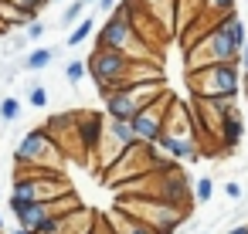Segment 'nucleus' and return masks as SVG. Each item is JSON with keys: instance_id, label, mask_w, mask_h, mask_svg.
I'll return each mask as SVG.
<instances>
[{"instance_id": "obj_1", "label": "nucleus", "mask_w": 248, "mask_h": 234, "mask_svg": "<svg viewBox=\"0 0 248 234\" xmlns=\"http://www.w3.org/2000/svg\"><path fill=\"white\" fill-rule=\"evenodd\" d=\"M116 210L146 224L153 234H177V227L190 217V210H180V207L163 204L156 197H119V193H116Z\"/></svg>"}, {"instance_id": "obj_2", "label": "nucleus", "mask_w": 248, "mask_h": 234, "mask_svg": "<svg viewBox=\"0 0 248 234\" xmlns=\"http://www.w3.org/2000/svg\"><path fill=\"white\" fill-rule=\"evenodd\" d=\"M190 99H238L241 95V72L238 65H207L197 72H187Z\"/></svg>"}, {"instance_id": "obj_3", "label": "nucleus", "mask_w": 248, "mask_h": 234, "mask_svg": "<svg viewBox=\"0 0 248 234\" xmlns=\"http://www.w3.org/2000/svg\"><path fill=\"white\" fill-rule=\"evenodd\" d=\"M238 65V48L231 44V38L211 21V28L184 48V72H197V68H207V65Z\"/></svg>"}, {"instance_id": "obj_4", "label": "nucleus", "mask_w": 248, "mask_h": 234, "mask_svg": "<svg viewBox=\"0 0 248 234\" xmlns=\"http://www.w3.org/2000/svg\"><path fill=\"white\" fill-rule=\"evenodd\" d=\"M14 166H45V170H62L65 156L55 146V139L45 132V126H34L24 132V139L14 149ZM65 173V170H62Z\"/></svg>"}, {"instance_id": "obj_5", "label": "nucleus", "mask_w": 248, "mask_h": 234, "mask_svg": "<svg viewBox=\"0 0 248 234\" xmlns=\"http://www.w3.org/2000/svg\"><path fill=\"white\" fill-rule=\"evenodd\" d=\"M126 65H129V58L123 51H92V58L85 61V75H92L99 95H109L112 88H119Z\"/></svg>"}, {"instance_id": "obj_6", "label": "nucleus", "mask_w": 248, "mask_h": 234, "mask_svg": "<svg viewBox=\"0 0 248 234\" xmlns=\"http://www.w3.org/2000/svg\"><path fill=\"white\" fill-rule=\"evenodd\" d=\"M170 95H173V88H170V92H167L163 99H156L153 105L140 109V112H136V116L129 119L136 143H156V139L163 136V112H167V102H170Z\"/></svg>"}, {"instance_id": "obj_7", "label": "nucleus", "mask_w": 248, "mask_h": 234, "mask_svg": "<svg viewBox=\"0 0 248 234\" xmlns=\"http://www.w3.org/2000/svg\"><path fill=\"white\" fill-rule=\"evenodd\" d=\"M163 136H173V139H197L194 116H190V102L170 95L167 112H163Z\"/></svg>"}, {"instance_id": "obj_8", "label": "nucleus", "mask_w": 248, "mask_h": 234, "mask_svg": "<svg viewBox=\"0 0 248 234\" xmlns=\"http://www.w3.org/2000/svg\"><path fill=\"white\" fill-rule=\"evenodd\" d=\"M75 132H78V143L85 149V156H92L106 136V116L99 112H75Z\"/></svg>"}, {"instance_id": "obj_9", "label": "nucleus", "mask_w": 248, "mask_h": 234, "mask_svg": "<svg viewBox=\"0 0 248 234\" xmlns=\"http://www.w3.org/2000/svg\"><path fill=\"white\" fill-rule=\"evenodd\" d=\"M156 149L170 160V163H197L201 160V146L197 139H173V136H160Z\"/></svg>"}, {"instance_id": "obj_10", "label": "nucleus", "mask_w": 248, "mask_h": 234, "mask_svg": "<svg viewBox=\"0 0 248 234\" xmlns=\"http://www.w3.org/2000/svg\"><path fill=\"white\" fill-rule=\"evenodd\" d=\"M102 102H106V119H123V122H129V119L140 112V105L133 102V95H129L126 88H112L109 95H102Z\"/></svg>"}, {"instance_id": "obj_11", "label": "nucleus", "mask_w": 248, "mask_h": 234, "mask_svg": "<svg viewBox=\"0 0 248 234\" xmlns=\"http://www.w3.org/2000/svg\"><path fill=\"white\" fill-rule=\"evenodd\" d=\"M95 217H99V210H92V207H78V210L58 217V234H92Z\"/></svg>"}, {"instance_id": "obj_12", "label": "nucleus", "mask_w": 248, "mask_h": 234, "mask_svg": "<svg viewBox=\"0 0 248 234\" xmlns=\"http://www.w3.org/2000/svg\"><path fill=\"white\" fill-rule=\"evenodd\" d=\"M163 78H167V75H163L160 61H129V65H126V75H123V82H119V88L140 85V82H163Z\"/></svg>"}, {"instance_id": "obj_13", "label": "nucleus", "mask_w": 248, "mask_h": 234, "mask_svg": "<svg viewBox=\"0 0 248 234\" xmlns=\"http://www.w3.org/2000/svg\"><path fill=\"white\" fill-rule=\"evenodd\" d=\"M241 139H245V116H241V109L234 105V109L224 116V122H221L217 143H221V149H234Z\"/></svg>"}, {"instance_id": "obj_14", "label": "nucleus", "mask_w": 248, "mask_h": 234, "mask_svg": "<svg viewBox=\"0 0 248 234\" xmlns=\"http://www.w3.org/2000/svg\"><path fill=\"white\" fill-rule=\"evenodd\" d=\"M31 21H38L34 14H28V11H21V7H14L11 0H0V28H7V31H24Z\"/></svg>"}, {"instance_id": "obj_15", "label": "nucleus", "mask_w": 248, "mask_h": 234, "mask_svg": "<svg viewBox=\"0 0 248 234\" xmlns=\"http://www.w3.org/2000/svg\"><path fill=\"white\" fill-rule=\"evenodd\" d=\"M106 220H109L112 234H153L146 224L133 220V217H129V214H123V210H109V214H106Z\"/></svg>"}, {"instance_id": "obj_16", "label": "nucleus", "mask_w": 248, "mask_h": 234, "mask_svg": "<svg viewBox=\"0 0 248 234\" xmlns=\"http://www.w3.org/2000/svg\"><path fill=\"white\" fill-rule=\"evenodd\" d=\"M214 24L231 38V44H234V48H241V44L248 41V28H245V21H241L238 14H224V17H217Z\"/></svg>"}, {"instance_id": "obj_17", "label": "nucleus", "mask_w": 248, "mask_h": 234, "mask_svg": "<svg viewBox=\"0 0 248 234\" xmlns=\"http://www.w3.org/2000/svg\"><path fill=\"white\" fill-rule=\"evenodd\" d=\"M78 207H85V204H82V197H78L75 190H68V193H62V197H55V200L45 204L48 217H65V214H72V210H78Z\"/></svg>"}, {"instance_id": "obj_18", "label": "nucleus", "mask_w": 248, "mask_h": 234, "mask_svg": "<svg viewBox=\"0 0 248 234\" xmlns=\"http://www.w3.org/2000/svg\"><path fill=\"white\" fill-rule=\"evenodd\" d=\"M106 136L116 143V146H136V136H133V126L123 122V119H106Z\"/></svg>"}, {"instance_id": "obj_19", "label": "nucleus", "mask_w": 248, "mask_h": 234, "mask_svg": "<svg viewBox=\"0 0 248 234\" xmlns=\"http://www.w3.org/2000/svg\"><path fill=\"white\" fill-rule=\"evenodd\" d=\"M55 58H58V48H34V51L24 55L21 68H24V72H41V68H48Z\"/></svg>"}, {"instance_id": "obj_20", "label": "nucleus", "mask_w": 248, "mask_h": 234, "mask_svg": "<svg viewBox=\"0 0 248 234\" xmlns=\"http://www.w3.org/2000/svg\"><path fill=\"white\" fill-rule=\"evenodd\" d=\"M224 14H234V0H201V17L217 21Z\"/></svg>"}, {"instance_id": "obj_21", "label": "nucleus", "mask_w": 248, "mask_h": 234, "mask_svg": "<svg viewBox=\"0 0 248 234\" xmlns=\"http://www.w3.org/2000/svg\"><path fill=\"white\" fill-rule=\"evenodd\" d=\"M92 28H95V17H85V14H82V17H78V24L68 31V38H65V48H78V44H82V41L92 34Z\"/></svg>"}, {"instance_id": "obj_22", "label": "nucleus", "mask_w": 248, "mask_h": 234, "mask_svg": "<svg viewBox=\"0 0 248 234\" xmlns=\"http://www.w3.org/2000/svg\"><path fill=\"white\" fill-rule=\"evenodd\" d=\"M146 4V11L160 21V24H167L170 17H173V11H177V0H143Z\"/></svg>"}, {"instance_id": "obj_23", "label": "nucleus", "mask_w": 248, "mask_h": 234, "mask_svg": "<svg viewBox=\"0 0 248 234\" xmlns=\"http://www.w3.org/2000/svg\"><path fill=\"white\" fill-rule=\"evenodd\" d=\"M82 14H85V4H82V0H72V4H65V11H62V17H58V24H62V28H75Z\"/></svg>"}, {"instance_id": "obj_24", "label": "nucleus", "mask_w": 248, "mask_h": 234, "mask_svg": "<svg viewBox=\"0 0 248 234\" xmlns=\"http://www.w3.org/2000/svg\"><path fill=\"white\" fill-rule=\"evenodd\" d=\"M28 105H31V109H45V105H48V88H45L41 82H34V78L28 82Z\"/></svg>"}, {"instance_id": "obj_25", "label": "nucleus", "mask_w": 248, "mask_h": 234, "mask_svg": "<svg viewBox=\"0 0 248 234\" xmlns=\"http://www.w3.org/2000/svg\"><path fill=\"white\" fill-rule=\"evenodd\" d=\"M190 193H194V200H197V204H207V200L214 197V180H211V176L194 180V183H190Z\"/></svg>"}, {"instance_id": "obj_26", "label": "nucleus", "mask_w": 248, "mask_h": 234, "mask_svg": "<svg viewBox=\"0 0 248 234\" xmlns=\"http://www.w3.org/2000/svg\"><path fill=\"white\" fill-rule=\"evenodd\" d=\"M21 99H14V95H7V99H0V119L4 122H17L21 119Z\"/></svg>"}, {"instance_id": "obj_27", "label": "nucleus", "mask_w": 248, "mask_h": 234, "mask_svg": "<svg viewBox=\"0 0 248 234\" xmlns=\"http://www.w3.org/2000/svg\"><path fill=\"white\" fill-rule=\"evenodd\" d=\"M82 78H85V61H82V58L68 61V65H65V82H68V85H82Z\"/></svg>"}, {"instance_id": "obj_28", "label": "nucleus", "mask_w": 248, "mask_h": 234, "mask_svg": "<svg viewBox=\"0 0 248 234\" xmlns=\"http://www.w3.org/2000/svg\"><path fill=\"white\" fill-rule=\"evenodd\" d=\"M11 4H14V7H21V11H28V14H34V17H38V14H41V11H45V7H48V0H11Z\"/></svg>"}, {"instance_id": "obj_29", "label": "nucleus", "mask_w": 248, "mask_h": 234, "mask_svg": "<svg viewBox=\"0 0 248 234\" xmlns=\"http://www.w3.org/2000/svg\"><path fill=\"white\" fill-rule=\"evenodd\" d=\"M45 31H48V28H45L41 21H31V24L24 28V38H28V41H38V38H45Z\"/></svg>"}, {"instance_id": "obj_30", "label": "nucleus", "mask_w": 248, "mask_h": 234, "mask_svg": "<svg viewBox=\"0 0 248 234\" xmlns=\"http://www.w3.org/2000/svg\"><path fill=\"white\" fill-rule=\"evenodd\" d=\"M241 193H245V190H241V183H238V180H228V183H224V197L241 200Z\"/></svg>"}, {"instance_id": "obj_31", "label": "nucleus", "mask_w": 248, "mask_h": 234, "mask_svg": "<svg viewBox=\"0 0 248 234\" xmlns=\"http://www.w3.org/2000/svg\"><path fill=\"white\" fill-rule=\"evenodd\" d=\"M238 72H241V75H248V41L238 48Z\"/></svg>"}, {"instance_id": "obj_32", "label": "nucleus", "mask_w": 248, "mask_h": 234, "mask_svg": "<svg viewBox=\"0 0 248 234\" xmlns=\"http://www.w3.org/2000/svg\"><path fill=\"white\" fill-rule=\"evenodd\" d=\"M92 234H112V227H109V220H106V214H102V210H99V217H95Z\"/></svg>"}, {"instance_id": "obj_33", "label": "nucleus", "mask_w": 248, "mask_h": 234, "mask_svg": "<svg viewBox=\"0 0 248 234\" xmlns=\"http://www.w3.org/2000/svg\"><path fill=\"white\" fill-rule=\"evenodd\" d=\"M28 44H31V41H28L24 34H17V38H11V48H7V55H14V51H24Z\"/></svg>"}, {"instance_id": "obj_34", "label": "nucleus", "mask_w": 248, "mask_h": 234, "mask_svg": "<svg viewBox=\"0 0 248 234\" xmlns=\"http://www.w3.org/2000/svg\"><path fill=\"white\" fill-rule=\"evenodd\" d=\"M95 4H99V11H102V14H112L119 0H95Z\"/></svg>"}, {"instance_id": "obj_35", "label": "nucleus", "mask_w": 248, "mask_h": 234, "mask_svg": "<svg viewBox=\"0 0 248 234\" xmlns=\"http://www.w3.org/2000/svg\"><path fill=\"white\" fill-rule=\"evenodd\" d=\"M228 234H248V224H238V227H231Z\"/></svg>"}, {"instance_id": "obj_36", "label": "nucleus", "mask_w": 248, "mask_h": 234, "mask_svg": "<svg viewBox=\"0 0 248 234\" xmlns=\"http://www.w3.org/2000/svg\"><path fill=\"white\" fill-rule=\"evenodd\" d=\"M241 92L248 95V75H241Z\"/></svg>"}, {"instance_id": "obj_37", "label": "nucleus", "mask_w": 248, "mask_h": 234, "mask_svg": "<svg viewBox=\"0 0 248 234\" xmlns=\"http://www.w3.org/2000/svg\"><path fill=\"white\" fill-rule=\"evenodd\" d=\"M11 234H31V231H24V227H14V231H11Z\"/></svg>"}, {"instance_id": "obj_38", "label": "nucleus", "mask_w": 248, "mask_h": 234, "mask_svg": "<svg viewBox=\"0 0 248 234\" xmlns=\"http://www.w3.org/2000/svg\"><path fill=\"white\" fill-rule=\"evenodd\" d=\"M82 4H85V7H92V4H95V0H82Z\"/></svg>"}, {"instance_id": "obj_39", "label": "nucleus", "mask_w": 248, "mask_h": 234, "mask_svg": "<svg viewBox=\"0 0 248 234\" xmlns=\"http://www.w3.org/2000/svg\"><path fill=\"white\" fill-rule=\"evenodd\" d=\"M0 34H7V28H0Z\"/></svg>"}, {"instance_id": "obj_40", "label": "nucleus", "mask_w": 248, "mask_h": 234, "mask_svg": "<svg viewBox=\"0 0 248 234\" xmlns=\"http://www.w3.org/2000/svg\"><path fill=\"white\" fill-rule=\"evenodd\" d=\"M245 116H248V109H245Z\"/></svg>"}]
</instances>
